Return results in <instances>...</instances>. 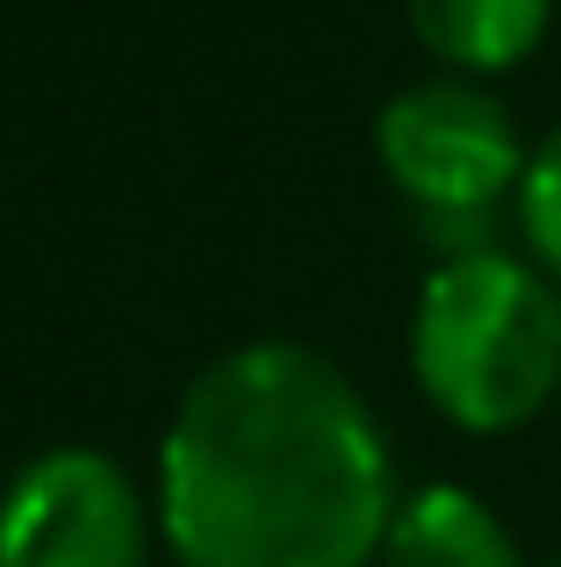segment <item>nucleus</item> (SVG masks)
<instances>
[{"label": "nucleus", "instance_id": "6e6552de", "mask_svg": "<svg viewBox=\"0 0 561 567\" xmlns=\"http://www.w3.org/2000/svg\"><path fill=\"white\" fill-rule=\"evenodd\" d=\"M554 567H561V560H554Z\"/></svg>", "mask_w": 561, "mask_h": 567}, {"label": "nucleus", "instance_id": "0eeeda50", "mask_svg": "<svg viewBox=\"0 0 561 567\" xmlns=\"http://www.w3.org/2000/svg\"><path fill=\"white\" fill-rule=\"evenodd\" d=\"M511 216H519L526 245H533V266L561 288V130L533 144V166L519 181V208Z\"/></svg>", "mask_w": 561, "mask_h": 567}, {"label": "nucleus", "instance_id": "7ed1b4c3", "mask_svg": "<svg viewBox=\"0 0 561 567\" xmlns=\"http://www.w3.org/2000/svg\"><path fill=\"white\" fill-rule=\"evenodd\" d=\"M375 152L439 259L497 251V223L519 208V181L533 166L511 109L461 72L404 86L375 115Z\"/></svg>", "mask_w": 561, "mask_h": 567}, {"label": "nucleus", "instance_id": "423d86ee", "mask_svg": "<svg viewBox=\"0 0 561 567\" xmlns=\"http://www.w3.org/2000/svg\"><path fill=\"white\" fill-rule=\"evenodd\" d=\"M554 22V0H410L418 43L461 80H490L540 51Z\"/></svg>", "mask_w": 561, "mask_h": 567}, {"label": "nucleus", "instance_id": "f03ea898", "mask_svg": "<svg viewBox=\"0 0 561 567\" xmlns=\"http://www.w3.org/2000/svg\"><path fill=\"white\" fill-rule=\"evenodd\" d=\"M410 374L476 439L533 424L561 395V288L504 245L439 259L410 317Z\"/></svg>", "mask_w": 561, "mask_h": 567}, {"label": "nucleus", "instance_id": "39448f33", "mask_svg": "<svg viewBox=\"0 0 561 567\" xmlns=\"http://www.w3.org/2000/svg\"><path fill=\"white\" fill-rule=\"evenodd\" d=\"M381 567H526L519 539L504 517L468 488H418L396 503L389 539H381Z\"/></svg>", "mask_w": 561, "mask_h": 567}, {"label": "nucleus", "instance_id": "f257e3e1", "mask_svg": "<svg viewBox=\"0 0 561 567\" xmlns=\"http://www.w3.org/2000/svg\"><path fill=\"white\" fill-rule=\"evenodd\" d=\"M389 517V439L324 352L259 338L210 360L173 402L159 539L181 567H367Z\"/></svg>", "mask_w": 561, "mask_h": 567}, {"label": "nucleus", "instance_id": "20e7f679", "mask_svg": "<svg viewBox=\"0 0 561 567\" xmlns=\"http://www.w3.org/2000/svg\"><path fill=\"white\" fill-rule=\"evenodd\" d=\"M159 511L94 445L37 453L0 496V567H144Z\"/></svg>", "mask_w": 561, "mask_h": 567}]
</instances>
